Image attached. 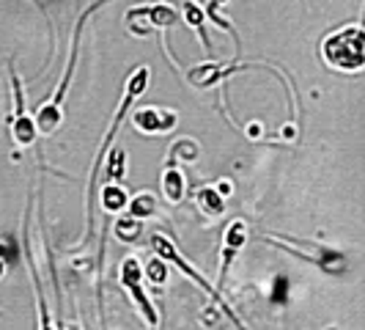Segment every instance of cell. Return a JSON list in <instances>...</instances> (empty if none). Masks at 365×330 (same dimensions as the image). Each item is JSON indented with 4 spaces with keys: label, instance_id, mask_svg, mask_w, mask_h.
<instances>
[{
    "label": "cell",
    "instance_id": "13",
    "mask_svg": "<svg viewBox=\"0 0 365 330\" xmlns=\"http://www.w3.org/2000/svg\"><path fill=\"white\" fill-rule=\"evenodd\" d=\"M154 209H157V201H154L151 193H140V196H135V199L129 201V215L138 220L154 215Z\"/></svg>",
    "mask_w": 365,
    "mask_h": 330
},
{
    "label": "cell",
    "instance_id": "3",
    "mask_svg": "<svg viewBox=\"0 0 365 330\" xmlns=\"http://www.w3.org/2000/svg\"><path fill=\"white\" fill-rule=\"evenodd\" d=\"M140 278H143L140 261H138L135 256L124 259V264H121V284H124L129 292H132L135 303L140 306V311L146 314L148 325H157V311H154V306H151V300L146 297V292L140 289Z\"/></svg>",
    "mask_w": 365,
    "mask_h": 330
},
{
    "label": "cell",
    "instance_id": "8",
    "mask_svg": "<svg viewBox=\"0 0 365 330\" xmlns=\"http://www.w3.org/2000/svg\"><path fill=\"white\" fill-rule=\"evenodd\" d=\"M163 190H165V199L170 204H179L182 201V196H184V176H182V171L179 168H168L163 174Z\"/></svg>",
    "mask_w": 365,
    "mask_h": 330
},
{
    "label": "cell",
    "instance_id": "18",
    "mask_svg": "<svg viewBox=\"0 0 365 330\" xmlns=\"http://www.w3.org/2000/svg\"><path fill=\"white\" fill-rule=\"evenodd\" d=\"M165 275L168 273H165V267L160 264V261H151V264L146 267V278L148 281H154V284H163Z\"/></svg>",
    "mask_w": 365,
    "mask_h": 330
},
{
    "label": "cell",
    "instance_id": "17",
    "mask_svg": "<svg viewBox=\"0 0 365 330\" xmlns=\"http://www.w3.org/2000/svg\"><path fill=\"white\" fill-rule=\"evenodd\" d=\"M195 154H198V149H195L192 141H182V144H176V146H173V160H176V157H187V160H192Z\"/></svg>",
    "mask_w": 365,
    "mask_h": 330
},
{
    "label": "cell",
    "instance_id": "20",
    "mask_svg": "<svg viewBox=\"0 0 365 330\" xmlns=\"http://www.w3.org/2000/svg\"><path fill=\"white\" fill-rule=\"evenodd\" d=\"M0 278H3V259H0Z\"/></svg>",
    "mask_w": 365,
    "mask_h": 330
},
{
    "label": "cell",
    "instance_id": "6",
    "mask_svg": "<svg viewBox=\"0 0 365 330\" xmlns=\"http://www.w3.org/2000/svg\"><path fill=\"white\" fill-rule=\"evenodd\" d=\"M247 242V229H245V223L242 220H234L231 226H228V231H225V248H222V270H220V281L228 275V267H231V261L234 256L239 254V248Z\"/></svg>",
    "mask_w": 365,
    "mask_h": 330
},
{
    "label": "cell",
    "instance_id": "1",
    "mask_svg": "<svg viewBox=\"0 0 365 330\" xmlns=\"http://www.w3.org/2000/svg\"><path fill=\"white\" fill-rule=\"evenodd\" d=\"M322 53L332 69L346 74L360 72L365 66V28L349 25V28L335 31L332 36L324 39Z\"/></svg>",
    "mask_w": 365,
    "mask_h": 330
},
{
    "label": "cell",
    "instance_id": "5",
    "mask_svg": "<svg viewBox=\"0 0 365 330\" xmlns=\"http://www.w3.org/2000/svg\"><path fill=\"white\" fill-rule=\"evenodd\" d=\"M135 127L143 129V132H168V129L176 127V113L170 110H160V108H146V110H138L135 113Z\"/></svg>",
    "mask_w": 365,
    "mask_h": 330
},
{
    "label": "cell",
    "instance_id": "14",
    "mask_svg": "<svg viewBox=\"0 0 365 330\" xmlns=\"http://www.w3.org/2000/svg\"><path fill=\"white\" fill-rule=\"evenodd\" d=\"M102 204H105V209H110V212H118V209L127 206V193L121 187H105L102 190Z\"/></svg>",
    "mask_w": 365,
    "mask_h": 330
},
{
    "label": "cell",
    "instance_id": "15",
    "mask_svg": "<svg viewBox=\"0 0 365 330\" xmlns=\"http://www.w3.org/2000/svg\"><path fill=\"white\" fill-rule=\"evenodd\" d=\"M115 231H118V239H124V242H135V239L140 237V223L138 218H121L115 223Z\"/></svg>",
    "mask_w": 365,
    "mask_h": 330
},
{
    "label": "cell",
    "instance_id": "4",
    "mask_svg": "<svg viewBox=\"0 0 365 330\" xmlns=\"http://www.w3.org/2000/svg\"><path fill=\"white\" fill-rule=\"evenodd\" d=\"M11 129H14V141L19 146H31L36 141L38 127L36 121L25 113V99H22V83L14 74V119H11Z\"/></svg>",
    "mask_w": 365,
    "mask_h": 330
},
{
    "label": "cell",
    "instance_id": "11",
    "mask_svg": "<svg viewBox=\"0 0 365 330\" xmlns=\"http://www.w3.org/2000/svg\"><path fill=\"white\" fill-rule=\"evenodd\" d=\"M184 17H187V22H190V25L198 31L203 47L209 50V39H206V28H203V17H206V11H203L201 6H195L192 0H187V3H184Z\"/></svg>",
    "mask_w": 365,
    "mask_h": 330
},
{
    "label": "cell",
    "instance_id": "16",
    "mask_svg": "<svg viewBox=\"0 0 365 330\" xmlns=\"http://www.w3.org/2000/svg\"><path fill=\"white\" fill-rule=\"evenodd\" d=\"M124 174V151L121 149H115L113 151V157H110V163H108V176H121Z\"/></svg>",
    "mask_w": 365,
    "mask_h": 330
},
{
    "label": "cell",
    "instance_id": "19",
    "mask_svg": "<svg viewBox=\"0 0 365 330\" xmlns=\"http://www.w3.org/2000/svg\"><path fill=\"white\" fill-rule=\"evenodd\" d=\"M217 3H222V0H212V6H209V11H206V14H212V11H217Z\"/></svg>",
    "mask_w": 365,
    "mask_h": 330
},
{
    "label": "cell",
    "instance_id": "9",
    "mask_svg": "<svg viewBox=\"0 0 365 330\" xmlns=\"http://www.w3.org/2000/svg\"><path fill=\"white\" fill-rule=\"evenodd\" d=\"M146 9L148 19H151V25L154 28H170L176 19H179V11L173 9V6H168V3H157V6H143Z\"/></svg>",
    "mask_w": 365,
    "mask_h": 330
},
{
    "label": "cell",
    "instance_id": "2",
    "mask_svg": "<svg viewBox=\"0 0 365 330\" xmlns=\"http://www.w3.org/2000/svg\"><path fill=\"white\" fill-rule=\"evenodd\" d=\"M151 245H154V251H157V256L165 259V261H173V264H176V267H179L182 273H187V278H192V281H195V284H198L201 289H206V292L212 294V297H215V300H217V303H220V292H217V289H212V286H209V284L203 281V275L198 273V270H192V267H190V264H187V261H184L182 256H179V251L173 248V242H168V239H165V237H160V234H157V237H151ZM220 306H222V303H220ZM222 311L228 314V319H234V322H237V325H239V319H237V316H234V314H231V311H228L225 306H222Z\"/></svg>",
    "mask_w": 365,
    "mask_h": 330
},
{
    "label": "cell",
    "instance_id": "10",
    "mask_svg": "<svg viewBox=\"0 0 365 330\" xmlns=\"http://www.w3.org/2000/svg\"><path fill=\"white\" fill-rule=\"evenodd\" d=\"M195 201L201 206L206 215H222V196H220L215 187H201L198 193H195Z\"/></svg>",
    "mask_w": 365,
    "mask_h": 330
},
{
    "label": "cell",
    "instance_id": "12",
    "mask_svg": "<svg viewBox=\"0 0 365 330\" xmlns=\"http://www.w3.org/2000/svg\"><path fill=\"white\" fill-rule=\"evenodd\" d=\"M127 25H129V31L135 34V36H148L151 34V19H148L146 14V9H132L127 14Z\"/></svg>",
    "mask_w": 365,
    "mask_h": 330
},
{
    "label": "cell",
    "instance_id": "7",
    "mask_svg": "<svg viewBox=\"0 0 365 330\" xmlns=\"http://www.w3.org/2000/svg\"><path fill=\"white\" fill-rule=\"evenodd\" d=\"M63 121V116H61V105L58 102H47V105H38V113H36V127L41 135H50L58 129V124Z\"/></svg>",
    "mask_w": 365,
    "mask_h": 330
}]
</instances>
